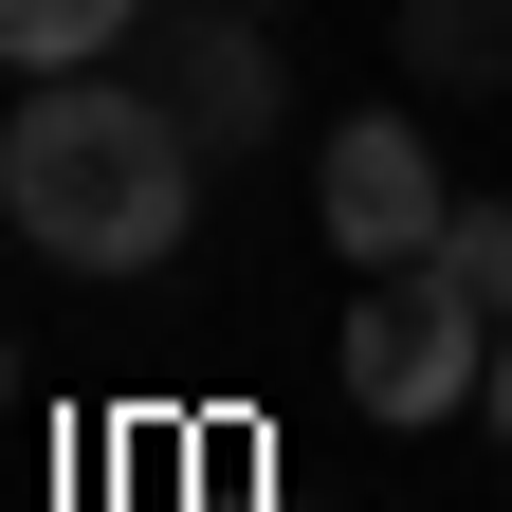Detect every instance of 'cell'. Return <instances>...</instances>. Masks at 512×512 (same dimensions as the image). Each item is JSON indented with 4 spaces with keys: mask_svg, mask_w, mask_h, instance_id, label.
Listing matches in <instances>:
<instances>
[{
    "mask_svg": "<svg viewBox=\"0 0 512 512\" xmlns=\"http://www.w3.org/2000/svg\"><path fill=\"white\" fill-rule=\"evenodd\" d=\"M220 147L183 128L147 74H19V128H0V220H19L55 275H165L183 220H202Z\"/></svg>",
    "mask_w": 512,
    "mask_h": 512,
    "instance_id": "cell-1",
    "label": "cell"
},
{
    "mask_svg": "<svg viewBox=\"0 0 512 512\" xmlns=\"http://www.w3.org/2000/svg\"><path fill=\"white\" fill-rule=\"evenodd\" d=\"M476 366H494V311L439 275V256H403V275H366L348 293V330H330V384H348V421H458L476 403Z\"/></svg>",
    "mask_w": 512,
    "mask_h": 512,
    "instance_id": "cell-2",
    "label": "cell"
},
{
    "mask_svg": "<svg viewBox=\"0 0 512 512\" xmlns=\"http://www.w3.org/2000/svg\"><path fill=\"white\" fill-rule=\"evenodd\" d=\"M311 220H330V256H348V275H403V256H439L458 183H439L421 110H348L330 147H311Z\"/></svg>",
    "mask_w": 512,
    "mask_h": 512,
    "instance_id": "cell-3",
    "label": "cell"
},
{
    "mask_svg": "<svg viewBox=\"0 0 512 512\" xmlns=\"http://www.w3.org/2000/svg\"><path fill=\"white\" fill-rule=\"evenodd\" d=\"M128 74H147V92L183 110V128H202L220 165L293 128V74H275V37H256L238 0H183V19H147V37H128Z\"/></svg>",
    "mask_w": 512,
    "mask_h": 512,
    "instance_id": "cell-4",
    "label": "cell"
},
{
    "mask_svg": "<svg viewBox=\"0 0 512 512\" xmlns=\"http://www.w3.org/2000/svg\"><path fill=\"white\" fill-rule=\"evenodd\" d=\"M384 37H403L421 92H512V0H403Z\"/></svg>",
    "mask_w": 512,
    "mask_h": 512,
    "instance_id": "cell-5",
    "label": "cell"
},
{
    "mask_svg": "<svg viewBox=\"0 0 512 512\" xmlns=\"http://www.w3.org/2000/svg\"><path fill=\"white\" fill-rule=\"evenodd\" d=\"M147 37V0H0V74H110Z\"/></svg>",
    "mask_w": 512,
    "mask_h": 512,
    "instance_id": "cell-6",
    "label": "cell"
},
{
    "mask_svg": "<svg viewBox=\"0 0 512 512\" xmlns=\"http://www.w3.org/2000/svg\"><path fill=\"white\" fill-rule=\"evenodd\" d=\"M439 275H458L494 330H512V202H458V220H439Z\"/></svg>",
    "mask_w": 512,
    "mask_h": 512,
    "instance_id": "cell-7",
    "label": "cell"
},
{
    "mask_svg": "<svg viewBox=\"0 0 512 512\" xmlns=\"http://www.w3.org/2000/svg\"><path fill=\"white\" fill-rule=\"evenodd\" d=\"M476 403H494V439H512V330H494V366H476Z\"/></svg>",
    "mask_w": 512,
    "mask_h": 512,
    "instance_id": "cell-8",
    "label": "cell"
},
{
    "mask_svg": "<svg viewBox=\"0 0 512 512\" xmlns=\"http://www.w3.org/2000/svg\"><path fill=\"white\" fill-rule=\"evenodd\" d=\"M0 384H19V366H0Z\"/></svg>",
    "mask_w": 512,
    "mask_h": 512,
    "instance_id": "cell-9",
    "label": "cell"
},
{
    "mask_svg": "<svg viewBox=\"0 0 512 512\" xmlns=\"http://www.w3.org/2000/svg\"><path fill=\"white\" fill-rule=\"evenodd\" d=\"M0 238H19V220H0Z\"/></svg>",
    "mask_w": 512,
    "mask_h": 512,
    "instance_id": "cell-10",
    "label": "cell"
}]
</instances>
